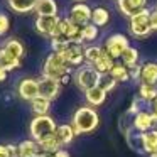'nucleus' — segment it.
Segmentation results:
<instances>
[{"label":"nucleus","instance_id":"f257e3e1","mask_svg":"<svg viewBox=\"0 0 157 157\" xmlns=\"http://www.w3.org/2000/svg\"><path fill=\"white\" fill-rule=\"evenodd\" d=\"M71 125L75 128L76 135H85V133H91L98 128L100 125V115L93 106H79L71 118Z\"/></svg>","mask_w":157,"mask_h":157},{"label":"nucleus","instance_id":"f03ea898","mask_svg":"<svg viewBox=\"0 0 157 157\" xmlns=\"http://www.w3.org/2000/svg\"><path fill=\"white\" fill-rule=\"evenodd\" d=\"M69 73H71V68H69V64H68V61H66L63 52L52 51L51 54L46 58L44 66H42V76H48V78L61 81L63 76L69 75Z\"/></svg>","mask_w":157,"mask_h":157},{"label":"nucleus","instance_id":"7ed1b4c3","mask_svg":"<svg viewBox=\"0 0 157 157\" xmlns=\"http://www.w3.org/2000/svg\"><path fill=\"white\" fill-rule=\"evenodd\" d=\"M58 128V123L54 122V118L49 115H41V117H34L29 123V133H31V139H34L36 142L42 140L44 137L52 135L56 133Z\"/></svg>","mask_w":157,"mask_h":157},{"label":"nucleus","instance_id":"20e7f679","mask_svg":"<svg viewBox=\"0 0 157 157\" xmlns=\"http://www.w3.org/2000/svg\"><path fill=\"white\" fill-rule=\"evenodd\" d=\"M100 78H101V75L90 64L79 66L75 71V75H73V81L76 83V86H78L81 91H88V90L98 86Z\"/></svg>","mask_w":157,"mask_h":157},{"label":"nucleus","instance_id":"39448f33","mask_svg":"<svg viewBox=\"0 0 157 157\" xmlns=\"http://www.w3.org/2000/svg\"><path fill=\"white\" fill-rule=\"evenodd\" d=\"M152 27H150V10L144 9L139 14L130 17V34L137 39H145L150 36Z\"/></svg>","mask_w":157,"mask_h":157},{"label":"nucleus","instance_id":"423d86ee","mask_svg":"<svg viewBox=\"0 0 157 157\" xmlns=\"http://www.w3.org/2000/svg\"><path fill=\"white\" fill-rule=\"evenodd\" d=\"M128 48H130L128 39H127V36H123V34H112L110 37H106L105 44H103L105 52H108L113 59L122 58V54Z\"/></svg>","mask_w":157,"mask_h":157},{"label":"nucleus","instance_id":"0eeeda50","mask_svg":"<svg viewBox=\"0 0 157 157\" xmlns=\"http://www.w3.org/2000/svg\"><path fill=\"white\" fill-rule=\"evenodd\" d=\"M37 81H39V96L48 98V100L52 101V100H56L59 95H61L63 85L58 81V79L48 78V76H41Z\"/></svg>","mask_w":157,"mask_h":157},{"label":"nucleus","instance_id":"6e6552de","mask_svg":"<svg viewBox=\"0 0 157 157\" xmlns=\"http://www.w3.org/2000/svg\"><path fill=\"white\" fill-rule=\"evenodd\" d=\"M91 14H93V10L88 7V5L83 4V2H78V4H75L71 7L68 19L71 22H75L76 25L85 27V25H88L90 22H91Z\"/></svg>","mask_w":157,"mask_h":157},{"label":"nucleus","instance_id":"1a4fd4ad","mask_svg":"<svg viewBox=\"0 0 157 157\" xmlns=\"http://www.w3.org/2000/svg\"><path fill=\"white\" fill-rule=\"evenodd\" d=\"M17 95L21 96L24 101L31 103L39 96V81L34 78H24L17 86Z\"/></svg>","mask_w":157,"mask_h":157},{"label":"nucleus","instance_id":"9d476101","mask_svg":"<svg viewBox=\"0 0 157 157\" xmlns=\"http://www.w3.org/2000/svg\"><path fill=\"white\" fill-rule=\"evenodd\" d=\"M132 128L140 133H145L152 128H157V123L154 120V117L150 115L149 110H142L132 118Z\"/></svg>","mask_w":157,"mask_h":157},{"label":"nucleus","instance_id":"9b49d317","mask_svg":"<svg viewBox=\"0 0 157 157\" xmlns=\"http://www.w3.org/2000/svg\"><path fill=\"white\" fill-rule=\"evenodd\" d=\"M59 22H61V17H59V15H52V17H36L34 27L41 36H46V37L51 39L52 32L56 31Z\"/></svg>","mask_w":157,"mask_h":157},{"label":"nucleus","instance_id":"f8f14e48","mask_svg":"<svg viewBox=\"0 0 157 157\" xmlns=\"http://www.w3.org/2000/svg\"><path fill=\"white\" fill-rule=\"evenodd\" d=\"M117 7L125 17L130 19L132 15L147 9V0H117Z\"/></svg>","mask_w":157,"mask_h":157},{"label":"nucleus","instance_id":"ddd939ff","mask_svg":"<svg viewBox=\"0 0 157 157\" xmlns=\"http://www.w3.org/2000/svg\"><path fill=\"white\" fill-rule=\"evenodd\" d=\"M63 54H64L69 66H78L79 68V66L85 64V48H83V44H69V48Z\"/></svg>","mask_w":157,"mask_h":157},{"label":"nucleus","instance_id":"4468645a","mask_svg":"<svg viewBox=\"0 0 157 157\" xmlns=\"http://www.w3.org/2000/svg\"><path fill=\"white\" fill-rule=\"evenodd\" d=\"M34 14L37 17H52V15H58V4H56V0H37Z\"/></svg>","mask_w":157,"mask_h":157},{"label":"nucleus","instance_id":"2eb2a0df","mask_svg":"<svg viewBox=\"0 0 157 157\" xmlns=\"http://www.w3.org/2000/svg\"><path fill=\"white\" fill-rule=\"evenodd\" d=\"M19 145V157H37L41 154V147L34 139H25L17 144Z\"/></svg>","mask_w":157,"mask_h":157},{"label":"nucleus","instance_id":"dca6fc26","mask_svg":"<svg viewBox=\"0 0 157 157\" xmlns=\"http://www.w3.org/2000/svg\"><path fill=\"white\" fill-rule=\"evenodd\" d=\"M140 83L142 85L157 86V63H145V64H142Z\"/></svg>","mask_w":157,"mask_h":157},{"label":"nucleus","instance_id":"f3484780","mask_svg":"<svg viewBox=\"0 0 157 157\" xmlns=\"http://www.w3.org/2000/svg\"><path fill=\"white\" fill-rule=\"evenodd\" d=\"M9 9L14 10L15 14H29L36 10L37 0H7Z\"/></svg>","mask_w":157,"mask_h":157},{"label":"nucleus","instance_id":"a211bd4d","mask_svg":"<svg viewBox=\"0 0 157 157\" xmlns=\"http://www.w3.org/2000/svg\"><path fill=\"white\" fill-rule=\"evenodd\" d=\"M37 144H39V147H41V152L49 154V155H52V154H56L58 150L63 149V145H61V142H59V139L56 137V133L44 137V139L39 140Z\"/></svg>","mask_w":157,"mask_h":157},{"label":"nucleus","instance_id":"6ab92c4d","mask_svg":"<svg viewBox=\"0 0 157 157\" xmlns=\"http://www.w3.org/2000/svg\"><path fill=\"white\" fill-rule=\"evenodd\" d=\"M56 137L59 139L61 145L64 147V145H69L75 140L76 132H75L71 123H63V125H58V128H56Z\"/></svg>","mask_w":157,"mask_h":157},{"label":"nucleus","instance_id":"aec40b11","mask_svg":"<svg viewBox=\"0 0 157 157\" xmlns=\"http://www.w3.org/2000/svg\"><path fill=\"white\" fill-rule=\"evenodd\" d=\"M106 95H108V93L103 91L100 86H95V88H91V90H88V91H85L86 101H88V105L93 106V108H95V106L103 105V103H105V100H106Z\"/></svg>","mask_w":157,"mask_h":157},{"label":"nucleus","instance_id":"412c9836","mask_svg":"<svg viewBox=\"0 0 157 157\" xmlns=\"http://www.w3.org/2000/svg\"><path fill=\"white\" fill-rule=\"evenodd\" d=\"M22 66V59H17L10 56L4 48H0V68H4L5 71H14Z\"/></svg>","mask_w":157,"mask_h":157},{"label":"nucleus","instance_id":"4be33fe9","mask_svg":"<svg viewBox=\"0 0 157 157\" xmlns=\"http://www.w3.org/2000/svg\"><path fill=\"white\" fill-rule=\"evenodd\" d=\"M113 66H115V59H113L108 52H105V49H103L101 56H100L98 61L93 64V68H95L100 75H110V71H112Z\"/></svg>","mask_w":157,"mask_h":157},{"label":"nucleus","instance_id":"5701e85b","mask_svg":"<svg viewBox=\"0 0 157 157\" xmlns=\"http://www.w3.org/2000/svg\"><path fill=\"white\" fill-rule=\"evenodd\" d=\"M125 140L128 144V147L135 152H144V133L137 132V130L130 128L125 133Z\"/></svg>","mask_w":157,"mask_h":157},{"label":"nucleus","instance_id":"b1692460","mask_svg":"<svg viewBox=\"0 0 157 157\" xmlns=\"http://www.w3.org/2000/svg\"><path fill=\"white\" fill-rule=\"evenodd\" d=\"M2 48H4L10 56H14V58H17V59L24 58V46H22V42L19 41V39H14V37L7 39Z\"/></svg>","mask_w":157,"mask_h":157},{"label":"nucleus","instance_id":"393cba45","mask_svg":"<svg viewBox=\"0 0 157 157\" xmlns=\"http://www.w3.org/2000/svg\"><path fill=\"white\" fill-rule=\"evenodd\" d=\"M31 110L34 112L36 117L48 115L49 110H51V100L42 98V96H37L36 100H32V101H31Z\"/></svg>","mask_w":157,"mask_h":157},{"label":"nucleus","instance_id":"a878e982","mask_svg":"<svg viewBox=\"0 0 157 157\" xmlns=\"http://www.w3.org/2000/svg\"><path fill=\"white\" fill-rule=\"evenodd\" d=\"M144 152L149 155L157 152V128H152L144 133Z\"/></svg>","mask_w":157,"mask_h":157},{"label":"nucleus","instance_id":"bb28decb","mask_svg":"<svg viewBox=\"0 0 157 157\" xmlns=\"http://www.w3.org/2000/svg\"><path fill=\"white\" fill-rule=\"evenodd\" d=\"M139 96L145 105H150L154 100L157 98V86H152V85H139Z\"/></svg>","mask_w":157,"mask_h":157},{"label":"nucleus","instance_id":"cd10ccee","mask_svg":"<svg viewBox=\"0 0 157 157\" xmlns=\"http://www.w3.org/2000/svg\"><path fill=\"white\" fill-rule=\"evenodd\" d=\"M110 76H112L117 83H125L130 79V71L123 63H115V66H113L112 71H110Z\"/></svg>","mask_w":157,"mask_h":157},{"label":"nucleus","instance_id":"c85d7f7f","mask_svg":"<svg viewBox=\"0 0 157 157\" xmlns=\"http://www.w3.org/2000/svg\"><path fill=\"white\" fill-rule=\"evenodd\" d=\"M110 21V12L106 10L105 7H96L93 9V14H91V24H95L96 27H103L106 25Z\"/></svg>","mask_w":157,"mask_h":157},{"label":"nucleus","instance_id":"c756f323","mask_svg":"<svg viewBox=\"0 0 157 157\" xmlns=\"http://www.w3.org/2000/svg\"><path fill=\"white\" fill-rule=\"evenodd\" d=\"M101 52H103V48H100V46H88V48H85V64L93 66L98 61L100 56H101Z\"/></svg>","mask_w":157,"mask_h":157},{"label":"nucleus","instance_id":"7c9ffc66","mask_svg":"<svg viewBox=\"0 0 157 157\" xmlns=\"http://www.w3.org/2000/svg\"><path fill=\"white\" fill-rule=\"evenodd\" d=\"M120 59H122V63L127 66V68H133V66L139 64V51L130 46V48L122 54V58H120Z\"/></svg>","mask_w":157,"mask_h":157},{"label":"nucleus","instance_id":"2f4dec72","mask_svg":"<svg viewBox=\"0 0 157 157\" xmlns=\"http://www.w3.org/2000/svg\"><path fill=\"white\" fill-rule=\"evenodd\" d=\"M117 85H118V83H117L110 75H101V78H100V83H98V86L103 90V91H106V93L113 91V90L117 88Z\"/></svg>","mask_w":157,"mask_h":157},{"label":"nucleus","instance_id":"473e14b6","mask_svg":"<svg viewBox=\"0 0 157 157\" xmlns=\"http://www.w3.org/2000/svg\"><path fill=\"white\" fill-rule=\"evenodd\" d=\"M69 39H66V37H54V39H51V49L54 52H64L66 49L69 48Z\"/></svg>","mask_w":157,"mask_h":157},{"label":"nucleus","instance_id":"72a5a7b5","mask_svg":"<svg viewBox=\"0 0 157 157\" xmlns=\"http://www.w3.org/2000/svg\"><path fill=\"white\" fill-rule=\"evenodd\" d=\"M83 34H85V42L86 41H95V39L98 37V27L90 22L88 25L83 27Z\"/></svg>","mask_w":157,"mask_h":157},{"label":"nucleus","instance_id":"f704fd0d","mask_svg":"<svg viewBox=\"0 0 157 157\" xmlns=\"http://www.w3.org/2000/svg\"><path fill=\"white\" fill-rule=\"evenodd\" d=\"M142 105H144V101L139 98V96H135V98L132 100V103H130L127 113H128V115H132V117H135L139 112H142Z\"/></svg>","mask_w":157,"mask_h":157},{"label":"nucleus","instance_id":"c9c22d12","mask_svg":"<svg viewBox=\"0 0 157 157\" xmlns=\"http://www.w3.org/2000/svg\"><path fill=\"white\" fill-rule=\"evenodd\" d=\"M9 29H10V19H9L7 14L0 12V37L7 34Z\"/></svg>","mask_w":157,"mask_h":157},{"label":"nucleus","instance_id":"e433bc0d","mask_svg":"<svg viewBox=\"0 0 157 157\" xmlns=\"http://www.w3.org/2000/svg\"><path fill=\"white\" fill-rule=\"evenodd\" d=\"M130 71V79H133V81H140V73H142V66L137 64L133 66V68H128Z\"/></svg>","mask_w":157,"mask_h":157},{"label":"nucleus","instance_id":"4c0bfd02","mask_svg":"<svg viewBox=\"0 0 157 157\" xmlns=\"http://www.w3.org/2000/svg\"><path fill=\"white\" fill-rule=\"evenodd\" d=\"M150 27H152V31H157V9L150 10Z\"/></svg>","mask_w":157,"mask_h":157},{"label":"nucleus","instance_id":"58836bf2","mask_svg":"<svg viewBox=\"0 0 157 157\" xmlns=\"http://www.w3.org/2000/svg\"><path fill=\"white\" fill-rule=\"evenodd\" d=\"M149 112H150V115L154 117V120H155V123H157V98L149 105Z\"/></svg>","mask_w":157,"mask_h":157},{"label":"nucleus","instance_id":"ea45409f","mask_svg":"<svg viewBox=\"0 0 157 157\" xmlns=\"http://www.w3.org/2000/svg\"><path fill=\"white\" fill-rule=\"evenodd\" d=\"M0 157H10V152L7 149V144H0Z\"/></svg>","mask_w":157,"mask_h":157},{"label":"nucleus","instance_id":"a19ab883","mask_svg":"<svg viewBox=\"0 0 157 157\" xmlns=\"http://www.w3.org/2000/svg\"><path fill=\"white\" fill-rule=\"evenodd\" d=\"M52 157H71V155H69V152H68V150L61 149V150H58L56 154H52Z\"/></svg>","mask_w":157,"mask_h":157},{"label":"nucleus","instance_id":"79ce46f5","mask_svg":"<svg viewBox=\"0 0 157 157\" xmlns=\"http://www.w3.org/2000/svg\"><path fill=\"white\" fill-rule=\"evenodd\" d=\"M7 73L9 71H5L4 68H0V83H4L5 79H7Z\"/></svg>","mask_w":157,"mask_h":157},{"label":"nucleus","instance_id":"37998d69","mask_svg":"<svg viewBox=\"0 0 157 157\" xmlns=\"http://www.w3.org/2000/svg\"><path fill=\"white\" fill-rule=\"evenodd\" d=\"M37 157H52V155H49V154H44V152H41Z\"/></svg>","mask_w":157,"mask_h":157},{"label":"nucleus","instance_id":"c03bdc74","mask_svg":"<svg viewBox=\"0 0 157 157\" xmlns=\"http://www.w3.org/2000/svg\"><path fill=\"white\" fill-rule=\"evenodd\" d=\"M149 157H157V152H155V154H152V155H149Z\"/></svg>","mask_w":157,"mask_h":157},{"label":"nucleus","instance_id":"a18cd8bd","mask_svg":"<svg viewBox=\"0 0 157 157\" xmlns=\"http://www.w3.org/2000/svg\"><path fill=\"white\" fill-rule=\"evenodd\" d=\"M78 2H81V0H78Z\"/></svg>","mask_w":157,"mask_h":157}]
</instances>
